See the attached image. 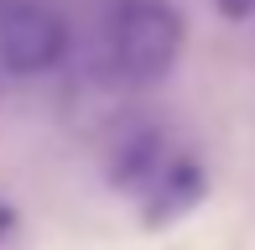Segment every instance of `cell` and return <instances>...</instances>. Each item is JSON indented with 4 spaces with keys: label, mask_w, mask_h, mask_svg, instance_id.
Returning <instances> with one entry per match:
<instances>
[{
    "label": "cell",
    "mask_w": 255,
    "mask_h": 250,
    "mask_svg": "<svg viewBox=\"0 0 255 250\" xmlns=\"http://www.w3.org/2000/svg\"><path fill=\"white\" fill-rule=\"evenodd\" d=\"M5 230H10V209L0 203V240H5Z\"/></svg>",
    "instance_id": "cell-6"
},
{
    "label": "cell",
    "mask_w": 255,
    "mask_h": 250,
    "mask_svg": "<svg viewBox=\"0 0 255 250\" xmlns=\"http://www.w3.org/2000/svg\"><path fill=\"white\" fill-rule=\"evenodd\" d=\"M198 198H203V167L188 162V156H167L161 172L141 188V209H146L151 224H167L177 214H188Z\"/></svg>",
    "instance_id": "cell-3"
},
{
    "label": "cell",
    "mask_w": 255,
    "mask_h": 250,
    "mask_svg": "<svg viewBox=\"0 0 255 250\" xmlns=\"http://www.w3.org/2000/svg\"><path fill=\"white\" fill-rule=\"evenodd\" d=\"M167 141H161V130H130L120 146H115L110 156V172H115V188H130L141 193L151 177L161 172V162H167Z\"/></svg>",
    "instance_id": "cell-4"
},
{
    "label": "cell",
    "mask_w": 255,
    "mask_h": 250,
    "mask_svg": "<svg viewBox=\"0 0 255 250\" xmlns=\"http://www.w3.org/2000/svg\"><path fill=\"white\" fill-rule=\"evenodd\" d=\"M219 5V16H229V21H245L250 10H255V0H214Z\"/></svg>",
    "instance_id": "cell-5"
},
{
    "label": "cell",
    "mask_w": 255,
    "mask_h": 250,
    "mask_svg": "<svg viewBox=\"0 0 255 250\" xmlns=\"http://www.w3.org/2000/svg\"><path fill=\"white\" fill-rule=\"evenodd\" d=\"M182 16L172 0H125L110 21V58L130 84H156L182 58Z\"/></svg>",
    "instance_id": "cell-1"
},
{
    "label": "cell",
    "mask_w": 255,
    "mask_h": 250,
    "mask_svg": "<svg viewBox=\"0 0 255 250\" xmlns=\"http://www.w3.org/2000/svg\"><path fill=\"white\" fill-rule=\"evenodd\" d=\"M68 52V26L42 0H5L0 5V68L16 78L47 73Z\"/></svg>",
    "instance_id": "cell-2"
}]
</instances>
